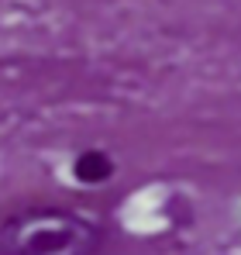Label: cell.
<instances>
[{"mask_svg":"<svg viewBox=\"0 0 241 255\" xmlns=\"http://www.w3.org/2000/svg\"><path fill=\"white\" fill-rule=\"evenodd\" d=\"M97 224L69 211H21L0 221V255H93Z\"/></svg>","mask_w":241,"mask_h":255,"instance_id":"1","label":"cell"},{"mask_svg":"<svg viewBox=\"0 0 241 255\" xmlns=\"http://www.w3.org/2000/svg\"><path fill=\"white\" fill-rule=\"evenodd\" d=\"M111 172H114V162L104 152H83L76 159V179L83 183H104L111 179Z\"/></svg>","mask_w":241,"mask_h":255,"instance_id":"2","label":"cell"}]
</instances>
